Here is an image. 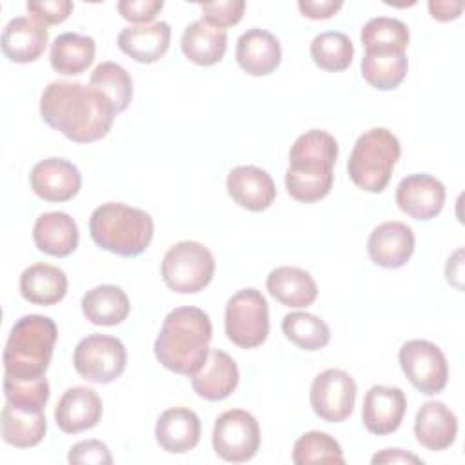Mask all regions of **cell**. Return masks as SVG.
I'll return each mask as SVG.
<instances>
[{"instance_id": "cell-12", "label": "cell", "mask_w": 465, "mask_h": 465, "mask_svg": "<svg viewBox=\"0 0 465 465\" xmlns=\"http://www.w3.org/2000/svg\"><path fill=\"white\" fill-rule=\"evenodd\" d=\"M309 396L318 418L329 423H340L354 411L356 381L341 369H327L312 380Z\"/></svg>"}, {"instance_id": "cell-23", "label": "cell", "mask_w": 465, "mask_h": 465, "mask_svg": "<svg viewBox=\"0 0 465 465\" xmlns=\"http://www.w3.org/2000/svg\"><path fill=\"white\" fill-rule=\"evenodd\" d=\"M200 418L187 407H171L163 411L156 421L154 436L158 445L171 454H183L200 441Z\"/></svg>"}, {"instance_id": "cell-35", "label": "cell", "mask_w": 465, "mask_h": 465, "mask_svg": "<svg viewBox=\"0 0 465 465\" xmlns=\"http://www.w3.org/2000/svg\"><path fill=\"white\" fill-rule=\"evenodd\" d=\"M285 338L303 351L323 349L331 340L329 325L311 312H289L282 320Z\"/></svg>"}, {"instance_id": "cell-7", "label": "cell", "mask_w": 465, "mask_h": 465, "mask_svg": "<svg viewBox=\"0 0 465 465\" xmlns=\"http://www.w3.org/2000/svg\"><path fill=\"white\" fill-rule=\"evenodd\" d=\"M214 267V256L203 243L183 240L163 254L162 278L171 291L194 294L211 283Z\"/></svg>"}, {"instance_id": "cell-2", "label": "cell", "mask_w": 465, "mask_h": 465, "mask_svg": "<svg viewBox=\"0 0 465 465\" xmlns=\"http://www.w3.org/2000/svg\"><path fill=\"white\" fill-rule=\"evenodd\" d=\"M213 323L198 307L173 309L154 340V356L169 371L193 376L207 360Z\"/></svg>"}, {"instance_id": "cell-37", "label": "cell", "mask_w": 465, "mask_h": 465, "mask_svg": "<svg viewBox=\"0 0 465 465\" xmlns=\"http://www.w3.org/2000/svg\"><path fill=\"white\" fill-rule=\"evenodd\" d=\"M292 461L296 465L309 463H345L340 443L327 432L309 430L292 445Z\"/></svg>"}, {"instance_id": "cell-32", "label": "cell", "mask_w": 465, "mask_h": 465, "mask_svg": "<svg viewBox=\"0 0 465 465\" xmlns=\"http://www.w3.org/2000/svg\"><path fill=\"white\" fill-rule=\"evenodd\" d=\"M360 38L365 53H405L409 45V27L398 18L376 16L363 25Z\"/></svg>"}, {"instance_id": "cell-15", "label": "cell", "mask_w": 465, "mask_h": 465, "mask_svg": "<svg viewBox=\"0 0 465 465\" xmlns=\"http://www.w3.org/2000/svg\"><path fill=\"white\" fill-rule=\"evenodd\" d=\"M407 411L405 392L398 387L372 385L363 398L361 421L372 434L385 436L398 430Z\"/></svg>"}, {"instance_id": "cell-33", "label": "cell", "mask_w": 465, "mask_h": 465, "mask_svg": "<svg viewBox=\"0 0 465 465\" xmlns=\"http://www.w3.org/2000/svg\"><path fill=\"white\" fill-rule=\"evenodd\" d=\"M89 85L98 91L114 113H122L129 107L133 98V80L131 74L116 62H102L94 67L89 78Z\"/></svg>"}, {"instance_id": "cell-6", "label": "cell", "mask_w": 465, "mask_h": 465, "mask_svg": "<svg viewBox=\"0 0 465 465\" xmlns=\"http://www.w3.org/2000/svg\"><path fill=\"white\" fill-rule=\"evenodd\" d=\"M400 154V140L385 127H372L358 136L347 162V173L356 187L367 193H381Z\"/></svg>"}, {"instance_id": "cell-34", "label": "cell", "mask_w": 465, "mask_h": 465, "mask_svg": "<svg viewBox=\"0 0 465 465\" xmlns=\"http://www.w3.org/2000/svg\"><path fill=\"white\" fill-rule=\"evenodd\" d=\"M363 80L380 91L396 89L407 76L409 60L405 53H365L361 58Z\"/></svg>"}, {"instance_id": "cell-13", "label": "cell", "mask_w": 465, "mask_h": 465, "mask_svg": "<svg viewBox=\"0 0 465 465\" xmlns=\"http://www.w3.org/2000/svg\"><path fill=\"white\" fill-rule=\"evenodd\" d=\"M396 203L412 220H432L443 209L445 185L430 174H409L396 187Z\"/></svg>"}, {"instance_id": "cell-4", "label": "cell", "mask_w": 465, "mask_h": 465, "mask_svg": "<svg viewBox=\"0 0 465 465\" xmlns=\"http://www.w3.org/2000/svg\"><path fill=\"white\" fill-rule=\"evenodd\" d=\"M56 338L58 329L49 316L25 314L18 318L4 349V376L20 381L45 378Z\"/></svg>"}, {"instance_id": "cell-36", "label": "cell", "mask_w": 465, "mask_h": 465, "mask_svg": "<svg viewBox=\"0 0 465 465\" xmlns=\"http://www.w3.org/2000/svg\"><path fill=\"white\" fill-rule=\"evenodd\" d=\"M312 62L329 73L345 71L354 56V45L345 33L325 31L311 42Z\"/></svg>"}, {"instance_id": "cell-8", "label": "cell", "mask_w": 465, "mask_h": 465, "mask_svg": "<svg viewBox=\"0 0 465 465\" xmlns=\"http://www.w3.org/2000/svg\"><path fill=\"white\" fill-rule=\"evenodd\" d=\"M225 334L242 349H254L267 340L269 305L258 289H242L227 300Z\"/></svg>"}, {"instance_id": "cell-21", "label": "cell", "mask_w": 465, "mask_h": 465, "mask_svg": "<svg viewBox=\"0 0 465 465\" xmlns=\"http://www.w3.org/2000/svg\"><path fill=\"white\" fill-rule=\"evenodd\" d=\"M47 40L45 25L29 16H16L2 31V53L15 64H29L44 54Z\"/></svg>"}, {"instance_id": "cell-18", "label": "cell", "mask_w": 465, "mask_h": 465, "mask_svg": "<svg viewBox=\"0 0 465 465\" xmlns=\"http://www.w3.org/2000/svg\"><path fill=\"white\" fill-rule=\"evenodd\" d=\"M240 381L236 361L220 349H211L203 365L191 376L193 391L207 400L220 401L229 398Z\"/></svg>"}, {"instance_id": "cell-24", "label": "cell", "mask_w": 465, "mask_h": 465, "mask_svg": "<svg viewBox=\"0 0 465 465\" xmlns=\"http://www.w3.org/2000/svg\"><path fill=\"white\" fill-rule=\"evenodd\" d=\"M458 434V418L443 401H425L414 418V436L429 450L449 449Z\"/></svg>"}, {"instance_id": "cell-10", "label": "cell", "mask_w": 465, "mask_h": 465, "mask_svg": "<svg viewBox=\"0 0 465 465\" xmlns=\"http://www.w3.org/2000/svg\"><path fill=\"white\" fill-rule=\"evenodd\" d=\"M213 449L229 463H243L260 449V427L256 418L243 409L222 412L213 429Z\"/></svg>"}, {"instance_id": "cell-40", "label": "cell", "mask_w": 465, "mask_h": 465, "mask_svg": "<svg viewBox=\"0 0 465 465\" xmlns=\"http://www.w3.org/2000/svg\"><path fill=\"white\" fill-rule=\"evenodd\" d=\"M67 461L80 465V463H93V465H111L113 456L105 443L100 440H84L74 443L69 449Z\"/></svg>"}, {"instance_id": "cell-30", "label": "cell", "mask_w": 465, "mask_h": 465, "mask_svg": "<svg viewBox=\"0 0 465 465\" xmlns=\"http://www.w3.org/2000/svg\"><path fill=\"white\" fill-rule=\"evenodd\" d=\"M82 312L93 325L113 327L122 323L131 311L127 294L116 285H96L82 296Z\"/></svg>"}, {"instance_id": "cell-17", "label": "cell", "mask_w": 465, "mask_h": 465, "mask_svg": "<svg viewBox=\"0 0 465 465\" xmlns=\"http://www.w3.org/2000/svg\"><path fill=\"white\" fill-rule=\"evenodd\" d=\"M416 238L403 222H383L372 229L367 240L369 258L383 269L403 267L414 252Z\"/></svg>"}, {"instance_id": "cell-19", "label": "cell", "mask_w": 465, "mask_h": 465, "mask_svg": "<svg viewBox=\"0 0 465 465\" xmlns=\"http://www.w3.org/2000/svg\"><path fill=\"white\" fill-rule=\"evenodd\" d=\"M102 400L91 387L67 389L54 407V421L65 434H78L93 429L102 418Z\"/></svg>"}, {"instance_id": "cell-28", "label": "cell", "mask_w": 465, "mask_h": 465, "mask_svg": "<svg viewBox=\"0 0 465 465\" xmlns=\"http://www.w3.org/2000/svg\"><path fill=\"white\" fill-rule=\"evenodd\" d=\"M267 291L282 305L302 309L314 303L318 296V287L314 278L300 267H276L267 276Z\"/></svg>"}, {"instance_id": "cell-22", "label": "cell", "mask_w": 465, "mask_h": 465, "mask_svg": "<svg viewBox=\"0 0 465 465\" xmlns=\"http://www.w3.org/2000/svg\"><path fill=\"white\" fill-rule=\"evenodd\" d=\"M236 62L251 76L271 74L282 62V45L265 29H247L236 42Z\"/></svg>"}, {"instance_id": "cell-39", "label": "cell", "mask_w": 465, "mask_h": 465, "mask_svg": "<svg viewBox=\"0 0 465 465\" xmlns=\"http://www.w3.org/2000/svg\"><path fill=\"white\" fill-rule=\"evenodd\" d=\"M29 15L42 25L62 24L73 11V2L69 0H29L25 4Z\"/></svg>"}, {"instance_id": "cell-41", "label": "cell", "mask_w": 465, "mask_h": 465, "mask_svg": "<svg viewBox=\"0 0 465 465\" xmlns=\"http://www.w3.org/2000/svg\"><path fill=\"white\" fill-rule=\"evenodd\" d=\"M162 7V0H120L116 4V9L122 15V18L133 24H147L154 20Z\"/></svg>"}, {"instance_id": "cell-29", "label": "cell", "mask_w": 465, "mask_h": 465, "mask_svg": "<svg viewBox=\"0 0 465 465\" xmlns=\"http://www.w3.org/2000/svg\"><path fill=\"white\" fill-rule=\"evenodd\" d=\"M180 45L185 58L193 64L203 67L214 65L227 51V33L205 20H196L183 29Z\"/></svg>"}, {"instance_id": "cell-20", "label": "cell", "mask_w": 465, "mask_h": 465, "mask_svg": "<svg viewBox=\"0 0 465 465\" xmlns=\"http://www.w3.org/2000/svg\"><path fill=\"white\" fill-rule=\"evenodd\" d=\"M227 193L240 207L260 213L274 202L276 185L267 171L256 165H238L227 174Z\"/></svg>"}, {"instance_id": "cell-27", "label": "cell", "mask_w": 465, "mask_h": 465, "mask_svg": "<svg viewBox=\"0 0 465 465\" xmlns=\"http://www.w3.org/2000/svg\"><path fill=\"white\" fill-rule=\"evenodd\" d=\"M20 294L35 305H54L67 294L65 272L51 263H33L20 274Z\"/></svg>"}, {"instance_id": "cell-16", "label": "cell", "mask_w": 465, "mask_h": 465, "mask_svg": "<svg viewBox=\"0 0 465 465\" xmlns=\"http://www.w3.org/2000/svg\"><path fill=\"white\" fill-rule=\"evenodd\" d=\"M45 405L31 401H9L2 409V440L16 449L38 445L47 430Z\"/></svg>"}, {"instance_id": "cell-26", "label": "cell", "mask_w": 465, "mask_h": 465, "mask_svg": "<svg viewBox=\"0 0 465 465\" xmlns=\"http://www.w3.org/2000/svg\"><path fill=\"white\" fill-rule=\"evenodd\" d=\"M169 44L171 27L167 22L125 27L118 35L120 51L140 64L158 62L167 53Z\"/></svg>"}, {"instance_id": "cell-1", "label": "cell", "mask_w": 465, "mask_h": 465, "mask_svg": "<svg viewBox=\"0 0 465 465\" xmlns=\"http://www.w3.org/2000/svg\"><path fill=\"white\" fill-rule=\"evenodd\" d=\"M44 122L76 143H91L107 136L116 116L109 102L82 82L54 80L40 96Z\"/></svg>"}, {"instance_id": "cell-31", "label": "cell", "mask_w": 465, "mask_h": 465, "mask_svg": "<svg viewBox=\"0 0 465 465\" xmlns=\"http://www.w3.org/2000/svg\"><path fill=\"white\" fill-rule=\"evenodd\" d=\"M96 44L87 35L62 33L54 38L49 53L51 67L65 76L84 73L94 60Z\"/></svg>"}, {"instance_id": "cell-38", "label": "cell", "mask_w": 465, "mask_h": 465, "mask_svg": "<svg viewBox=\"0 0 465 465\" xmlns=\"http://www.w3.org/2000/svg\"><path fill=\"white\" fill-rule=\"evenodd\" d=\"M202 9V20L214 27H231L236 25L245 13V2L243 0H218V2H205L200 4Z\"/></svg>"}, {"instance_id": "cell-3", "label": "cell", "mask_w": 465, "mask_h": 465, "mask_svg": "<svg viewBox=\"0 0 465 465\" xmlns=\"http://www.w3.org/2000/svg\"><path fill=\"white\" fill-rule=\"evenodd\" d=\"M338 142L322 129L300 134L289 151L285 187L291 198L302 203H314L325 198L334 182Z\"/></svg>"}, {"instance_id": "cell-43", "label": "cell", "mask_w": 465, "mask_h": 465, "mask_svg": "<svg viewBox=\"0 0 465 465\" xmlns=\"http://www.w3.org/2000/svg\"><path fill=\"white\" fill-rule=\"evenodd\" d=\"M429 11L430 16L438 22H450L456 20L461 11H463V4L461 2H449V0H430L429 4Z\"/></svg>"}, {"instance_id": "cell-14", "label": "cell", "mask_w": 465, "mask_h": 465, "mask_svg": "<svg viewBox=\"0 0 465 465\" xmlns=\"http://www.w3.org/2000/svg\"><path fill=\"white\" fill-rule=\"evenodd\" d=\"M33 193L44 202L73 200L82 185L78 167L64 158H45L35 163L29 174Z\"/></svg>"}, {"instance_id": "cell-5", "label": "cell", "mask_w": 465, "mask_h": 465, "mask_svg": "<svg viewBox=\"0 0 465 465\" xmlns=\"http://www.w3.org/2000/svg\"><path fill=\"white\" fill-rule=\"evenodd\" d=\"M89 232L93 242L124 258L142 254L154 234L153 218L138 207L120 202L98 205L89 218Z\"/></svg>"}, {"instance_id": "cell-11", "label": "cell", "mask_w": 465, "mask_h": 465, "mask_svg": "<svg viewBox=\"0 0 465 465\" xmlns=\"http://www.w3.org/2000/svg\"><path fill=\"white\" fill-rule=\"evenodd\" d=\"M400 367L407 380L427 396L445 389L449 380L447 358L438 345L427 340H409L398 352Z\"/></svg>"}, {"instance_id": "cell-44", "label": "cell", "mask_w": 465, "mask_h": 465, "mask_svg": "<svg viewBox=\"0 0 465 465\" xmlns=\"http://www.w3.org/2000/svg\"><path fill=\"white\" fill-rule=\"evenodd\" d=\"M371 463H423V460L403 449H383L371 458Z\"/></svg>"}, {"instance_id": "cell-9", "label": "cell", "mask_w": 465, "mask_h": 465, "mask_svg": "<svg viewBox=\"0 0 465 465\" xmlns=\"http://www.w3.org/2000/svg\"><path fill=\"white\" fill-rule=\"evenodd\" d=\"M74 371L87 381L111 383L122 376L127 365L125 345L109 334H89L78 341L73 352Z\"/></svg>"}, {"instance_id": "cell-42", "label": "cell", "mask_w": 465, "mask_h": 465, "mask_svg": "<svg viewBox=\"0 0 465 465\" xmlns=\"http://www.w3.org/2000/svg\"><path fill=\"white\" fill-rule=\"evenodd\" d=\"M341 0H300L298 9L303 16L312 20H327L341 9Z\"/></svg>"}, {"instance_id": "cell-25", "label": "cell", "mask_w": 465, "mask_h": 465, "mask_svg": "<svg viewBox=\"0 0 465 465\" xmlns=\"http://www.w3.org/2000/svg\"><path fill=\"white\" fill-rule=\"evenodd\" d=\"M78 238L76 222L62 211L40 214L33 227V242L36 249L56 258H65L74 252Z\"/></svg>"}]
</instances>
